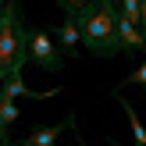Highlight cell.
Instances as JSON below:
<instances>
[{"mask_svg":"<svg viewBox=\"0 0 146 146\" xmlns=\"http://www.w3.org/2000/svg\"><path fill=\"white\" fill-rule=\"evenodd\" d=\"M78 21V39L93 57H114L121 54L118 46V11L111 0H93L89 7L75 14Z\"/></svg>","mask_w":146,"mask_h":146,"instance_id":"6da1fadb","label":"cell"},{"mask_svg":"<svg viewBox=\"0 0 146 146\" xmlns=\"http://www.w3.org/2000/svg\"><path fill=\"white\" fill-rule=\"evenodd\" d=\"M21 0H7L4 14H0V86L7 78H14V57H18V25H21V14H18Z\"/></svg>","mask_w":146,"mask_h":146,"instance_id":"7a4b0ae2","label":"cell"},{"mask_svg":"<svg viewBox=\"0 0 146 146\" xmlns=\"http://www.w3.org/2000/svg\"><path fill=\"white\" fill-rule=\"evenodd\" d=\"M29 61L39 71H61L64 68V54L57 50V43L43 29H29Z\"/></svg>","mask_w":146,"mask_h":146,"instance_id":"3957f363","label":"cell"},{"mask_svg":"<svg viewBox=\"0 0 146 146\" xmlns=\"http://www.w3.org/2000/svg\"><path fill=\"white\" fill-rule=\"evenodd\" d=\"M50 39H57V50H61L64 57H78L82 39H78V21H75V14H64V21L50 32Z\"/></svg>","mask_w":146,"mask_h":146,"instance_id":"277c9868","label":"cell"},{"mask_svg":"<svg viewBox=\"0 0 146 146\" xmlns=\"http://www.w3.org/2000/svg\"><path fill=\"white\" fill-rule=\"evenodd\" d=\"M118 46L125 50V54H132V57H146V39H143V29L139 25H132L128 18H121L118 14Z\"/></svg>","mask_w":146,"mask_h":146,"instance_id":"5b68a950","label":"cell"},{"mask_svg":"<svg viewBox=\"0 0 146 146\" xmlns=\"http://www.w3.org/2000/svg\"><path fill=\"white\" fill-rule=\"evenodd\" d=\"M0 96H4V100H18V96H29V100H50V96H61V89H29V86L25 82H21V75H14V78H7V82L4 86H0Z\"/></svg>","mask_w":146,"mask_h":146,"instance_id":"8992f818","label":"cell"},{"mask_svg":"<svg viewBox=\"0 0 146 146\" xmlns=\"http://www.w3.org/2000/svg\"><path fill=\"white\" fill-rule=\"evenodd\" d=\"M118 100H121V107H125V114H128V128H132V135H135V146H146V128H143L139 114H135V107L128 104L125 96H118Z\"/></svg>","mask_w":146,"mask_h":146,"instance_id":"52a82bcc","label":"cell"},{"mask_svg":"<svg viewBox=\"0 0 146 146\" xmlns=\"http://www.w3.org/2000/svg\"><path fill=\"white\" fill-rule=\"evenodd\" d=\"M57 135H61V125H50V128H36L32 135H29L21 146H54Z\"/></svg>","mask_w":146,"mask_h":146,"instance_id":"ba28073f","label":"cell"},{"mask_svg":"<svg viewBox=\"0 0 146 146\" xmlns=\"http://www.w3.org/2000/svg\"><path fill=\"white\" fill-rule=\"evenodd\" d=\"M18 121V107H14V100H4L0 96V139H7V128Z\"/></svg>","mask_w":146,"mask_h":146,"instance_id":"9c48e42d","label":"cell"},{"mask_svg":"<svg viewBox=\"0 0 146 146\" xmlns=\"http://www.w3.org/2000/svg\"><path fill=\"white\" fill-rule=\"evenodd\" d=\"M118 4H121V18H128V21H132V25H139V14H143V0H118Z\"/></svg>","mask_w":146,"mask_h":146,"instance_id":"30bf717a","label":"cell"},{"mask_svg":"<svg viewBox=\"0 0 146 146\" xmlns=\"http://www.w3.org/2000/svg\"><path fill=\"white\" fill-rule=\"evenodd\" d=\"M125 86H146V61H143V64H139V68H135L132 75H128L125 82H121L118 89H114V93H121V89H125Z\"/></svg>","mask_w":146,"mask_h":146,"instance_id":"8fae6325","label":"cell"},{"mask_svg":"<svg viewBox=\"0 0 146 146\" xmlns=\"http://www.w3.org/2000/svg\"><path fill=\"white\" fill-rule=\"evenodd\" d=\"M54 4L61 7L64 14H78V11H82V7H89L93 0H54Z\"/></svg>","mask_w":146,"mask_h":146,"instance_id":"7c38bea8","label":"cell"},{"mask_svg":"<svg viewBox=\"0 0 146 146\" xmlns=\"http://www.w3.org/2000/svg\"><path fill=\"white\" fill-rule=\"evenodd\" d=\"M139 29H143V39H146V0H143V14H139Z\"/></svg>","mask_w":146,"mask_h":146,"instance_id":"4fadbf2b","label":"cell"},{"mask_svg":"<svg viewBox=\"0 0 146 146\" xmlns=\"http://www.w3.org/2000/svg\"><path fill=\"white\" fill-rule=\"evenodd\" d=\"M75 139H78V146H89V143H86V139H82V135H78V128H75Z\"/></svg>","mask_w":146,"mask_h":146,"instance_id":"5bb4252c","label":"cell"},{"mask_svg":"<svg viewBox=\"0 0 146 146\" xmlns=\"http://www.w3.org/2000/svg\"><path fill=\"white\" fill-rule=\"evenodd\" d=\"M0 146H14V143H11V139H0Z\"/></svg>","mask_w":146,"mask_h":146,"instance_id":"9a60e30c","label":"cell"},{"mask_svg":"<svg viewBox=\"0 0 146 146\" xmlns=\"http://www.w3.org/2000/svg\"><path fill=\"white\" fill-rule=\"evenodd\" d=\"M4 7H7V0H0V14H4Z\"/></svg>","mask_w":146,"mask_h":146,"instance_id":"2e32d148","label":"cell"}]
</instances>
